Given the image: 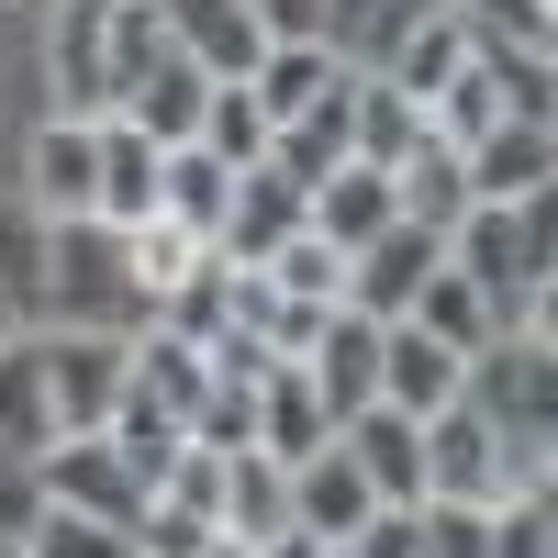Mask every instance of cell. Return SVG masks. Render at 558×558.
<instances>
[{
    "instance_id": "11",
    "label": "cell",
    "mask_w": 558,
    "mask_h": 558,
    "mask_svg": "<svg viewBox=\"0 0 558 558\" xmlns=\"http://www.w3.org/2000/svg\"><path fill=\"white\" fill-rule=\"evenodd\" d=\"M302 380L324 391L336 425H347V413H368V402H380V324L336 302V313H324V336H313V357H302Z\"/></svg>"
},
{
    "instance_id": "25",
    "label": "cell",
    "mask_w": 558,
    "mask_h": 558,
    "mask_svg": "<svg viewBox=\"0 0 558 558\" xmlns=\"http://www.w3.org/2000/svg\"><path fill=\"white\" fill-rule=\"evenodd\" d=\"M347 134H357V168H402L413 146H425V112H413L391 78H357V101H347Z\"/></svg>"
},
{
    "instance_id": "49",
    "label": "cell",
    "mask_w": 558,
    "mask_h": 558,
    "mask_svg": "<svg viewBox=\"0 0 558 558\" xmlns=\"http://www.w3.org/2000/svg\"><path fill=\"white\" fill-rule=\"evenodd\" d=\"M324 23H336V12H324Z\"/></svg>"
},
{
    "instance_id": "48",
    "label": "cell",
    "mask_w": 558,
    "mask_h": 558,
    "mask_svg": "<svg viewBox=\"0 0 558 558\" xmlns=\"http://www.w3.org/2000/svg\"><path fill=\"white\" fill-rule=\"evenodd\" d=\"M324 558H357V547H324Z\"/></svg>"
},
{
    "instance_id": "10",
    "label": "cell",
    "mask_w": 558,
    "mask_h": 558,
    "mask_svg": "<svg viewBox=\"0 0 558 558\" xmlns=\"http://www.w3.org/2000/svg\"><path fill=\"white\" fill-rule=\"evenodd\" d=\"M302 223H313L336 257H357L368 235H391V223H402V191H391V168H357V157H347L336 179H313V191H302Z\"/></svg>"
},
{
    "instance_id": "6",
    "label": "cell",
    "mask_w": 558,
    "mask_h": 558,
    "mask_svg": "<svg viewBox=\"0 0 558 558\" xmlns=\"http://www.w3.org/2000/svg\"><path fill=\"white\" fill-rule=\"evenodd\" d=\"M425 492L436 502H502V436H492V413L470 391L447 413H425Z\"/></svg>"
},
{
    "instance_id": "1",
    "label": "cell",
    "mask_w": 558,
    "mask_h": 558,
    "mask_svg": "<svg viewBox=\"0 0 558 558\" xmlns=\"http://www.w3.org/2000/svg\"><path fill=\"white\" fill-rule=\"evenodd\" d=\"M45 89L68 123H112V0H45Z\"/></svg>"
},
{
    "instance_id": "39",
    "label": "cell",
    "mask_w": 558,
    "mask_h": 558,
    "mask_svg": "<svg viewBox=\"0 0 558 558\" xmlns=\"http://www.w3.org/2000/svg\"><path fill=\"white\" fill-rule=\"evenodd\" d=\"M324 313H336V302H291V291H279V302H268V324H257V347L302 368V357H313V336H324Z\"/></svg>"
},
{
    "instance_id": "24",
    "label": "cell",
    "mask_w": 558,
    "mask_h": 558,
    "mask_svg": "<svg viewBox=\"0 0 558 558\" xmlns=\"http://www.w3.org/2000/svg\"><path fill=\"white\" fill-rule=\"evenodd\" d=\"M0 447H12V458L57 447V402H45V336H12V347H0Z\"/></svg>"
},
{
    "instance_id": "16",
    "label": "cell",
    "mask_w": 558,
    "mask_h": 558,
    "mask_svg": "<svg viewBox=\"0 0 558 558\" xmlns=\"http://www.w3.org/2000/svg\"><path fill=\"white\" fill-rule=\"evenodd\" d=\"M157 168H168V146H146V134L112 112L101 123V191H89V223H112V235L157 223Z\"/></svg>"
},
{
    "instance_id": "42",
    "label": "cell",
    "mask_w": 558,
    "mask_h": 558,
    "mask_svg": "<svg viewBox=\"0 0 558 558\" xmlns=\"http://www.w3.org/2000/svg\"><path fill=\"white\" fill-rule=\"evenodd\" d=\"M157 502H191V514H213V502H223V447H179V470H168Z\"/></svg>"
},
{
    "instance_id": "32",
    "label": "cell",
    "mask_w": 558,
    "mask_h": 558,
    "mask_svg": "<svg viewBox=\"0 0 558 558\" xmlns=\"http://www.w3.org/2000/svg\"><path fill=\"white\" fill-rule=\"evenodd\" d=\"M191 146H213L223 168H268V112L246 101V78H213V101H202V134Z\"/></svg>"
},
{
    "instance_id": "15",
    "label": "cell",
    "mask_w": 558,
    "mask_h": 558,
    "mask_svg": "<svg viewBox=\"0 0 558 558\" xmlns=\"http://www.w3.org/2000/svg\"><path fill=\"white\" fill-rule=\"evenodd\" d=\"M347 101H357V68H347L336 89H324L313 112H291V123L268 134V168L291 179V191H313V179H336V168L357 157V134H347Z\"/></svg>"
},
{
    "instance_id": "2",
    "label": "cell",
    "mask_w": 558,
    "mask_h": 558,
    "mask_svg": "<svg viewBox=\"0 0 558 558\" xmlns=\"http://www.w3.org/2000/svg\"><path fill=\"white\" fill-rule=\"evenodd\" d=\"M45 302H68V324H112L134 313V279H123V235L112 223H45ZM123 336V324H112Z\"/></svg>"
},
{
    "instance_id": "20",
    "label": "cell",
    "mask_w": 558,
    "mask_h": 558,
    "mask_svg": "<svg viewBox=\"0 0 558 558\" xmlns=\"http://www.w3.org/2000/svg\"><path fill=\"white\" fill-rule=\"evenodd\" d=\"M257 447L279 458V470H291V458H313V447H336V413H324V391L302 380L291 357L257 380Z\"/></svg>"
},
{
    "instance_id": "28",
    "label": "cell",
    "mask_w": 558,
    "mask_h": 558,
    "mask_svg": "<svg viewBox=\"0 0 558 558\" xmlns=\"http://www.w3.org/2000/svg\"><path fill=\"white\" fill-rule=\"evenodd\" d=\"M413 324H425L436 347H458V357H481V347L502 336V324H492V302H481V291H470V279H458V268H436L425 291H413Z\"/></svg>"
},
{
    "instance_id": "14",
    "label": "cell",
    "mask_w": 558,
    "mask_h": 558,
    "mask_svg": "<svg viewBox=\"0 0 558 558\" xmlns=\"http://www.w3.org/2000/svg\"><path fill=\"white\" fill-rule=\"evenodd\" d=\"M458 168H470V202H536L558 179V123H492Z\"/></svg>"
},
{
    "instance_id": "4",
    "label": "cell",
    "mask_w": 558,
    "mask_h": 558,
    "mask_svg": "<svg viewBox=\"0 0 558 558\" xmlns=\"http://www.w3.org/2000/svg\"><path fill=\"white\" fill-rule=\"evenodd\" d=\"M34 481H45L57 514L123 525V536H134V514H146V492H134V470L112 458V436H57V447H34Z\"/></svg>"
},
{
    "instance_id": "45",
    "label": "cell",
    "mask_w": 558,
    "mask_h": 558,
    "mask_svg": "<svg viewBox=\"0 0 558 558\" xmlns=\"http://www.w3.org/2000/svg\"><path fill=\"white\" fill-rule=\"evenodd\" d=\"M12 336H23V302H12V291H0V347H12Z\"/></svg>"
},
{
    "instance_id": "33",
    "label": "cell",
    "mask_w": 558,
    "mask_h": 558,
    "mask_svg": "<svg viewBox=\"0 0 558 558\" xmlns=\"http://www.w3.org/2000/svg\"><path fill=\"white\" fill-rule=\"evenodd\" d=\"M257 268H268V291H291V302H347V257L324 246L313 223H302V235H279Z\"/></svg>"
},
{
    "instance_id": "38",
    "label": "cell",
    "mask_w": 558,
    "mask_h": 558,
    "mask_svg": "<svg viewBox=\"0 0 558 558\" xmlns=\"http://www.w3.org/2000/svg\"><path fill=\"white\" fill-rule=\"evenodd\" d=\"M223 525L213 514H191V502H146V514H134V558H202Z\"/></svg>"
},
{
    "instance_id": "30",
    "label": "cell",
    "mask_w": 558,
    "mask_h": 558,
    "mask_svg": "<svg viewBox=\"0 0 558 558\" xmlns=\"http://www.w3.org/2000/svg\"><path fill=\"white\" fill-rule=\"evenodd\" d=\"M191 257H202V235H191V223H134V235H123V279H134V313H157V291H168V279H191Z\"/></svg>"
},
{
    "instance_id": "37",
    "label": "cell",
    "mask_w": 558,
    "mask_h": 558,
    "mask_svg": "<svg viewBox=\"0 0 558 558\" xmlns=\"http://www.w3.org/2000/svg\"><path fill=\"white\" fill-rule=\"evenodd\" d=\"M191 447H257V380H213L202 391V413H191Z\"/></svg>"
},
{
    "instance_id": "19",
    "label": "cell",
    "mask_w": 558,
    "mask_h": 558,
    "mask_svg": "<svg viewBox=\"0 0 558 558\" xmlns=\"http://www.w3.org/2000/svg\"><path fill=\"white\" fill-rule=\"evenodd\" d=\"M202 101H213V78H202V68L179 57V45H168V57H157L146 78H134V101H123V123L146 134V146H191V134H202Z\"/></svg>"
},
{
    "instance_id": "21",
    "label": "cell",
    "mask_w": 558,
    "mask_h": 558,
    "mask_svg": "<svg viewBox=\"0 0 558 558\" xmlns=\"http://www.w3.org/2000/svg\"><path fill=\"white\" fill-rule=\"evenodd\" d=\"M279 235H302V191H291L279 168H246V179H235V213H223V235H213V257L257 268Z\"/></svg>"
},
{
    "instance_id": "5",
    "label": "cell",
    "mask_w": 558,
    "mask_h": 558,
    "mask_svg": "<svg viewBox=\"0 0 558 558\" xmlns=\"http://www.w3.org/2000/svg\"><path fill=\"white\" fill-rule=\"evenodd\" d=\"M447 268V235L436 223H391V235H368L357 257H347V313H368V324H402L413 313V291Z\"/></svg>"
},
{
    "instance_id": "44",
    "label": "cell",
    "mask_w": 558,
    "mask_h": 558,
    "mask_svg": "<svg viewBox=\"0 0 558 558\" xmlns=\"http://www.w3.org/2000/svg\"><path fill=\"white\" fill-rule=\"evenodd\" d=\"M257 558H324V536H302V525H291V536H268Z\"/></svg>"
},
{
    "instance_id": "23",
    "label": "cell",
    "mask_w": 558,
    "mask_h": 558,
    "mask_svg": "<svg viewBox=\"0 0 558 558\" xmlns=\"http://www.w3.org/2000/svg\"><path fill=\"white\" fill-rule=\"evenodd\" d=\"M336 78H347V68H336V45H268V57L246 68V101H257V112H268V134H279L291 112H313Z\"/></svg>"
},
{
    "instance_id": "35",
    "label": "cell",
    "mask_w": 558,
    "mask_h": 558,
    "mask_svg": "<svg viewBox=\"0 0 558 558\" xmlns=\"http://www.w3.org/2000/svg\"><path fill=\"white\" fill-rule=\"evenodd\" d=\"M413 536H425V558H492V502H413Z\"/></svg>"
},
{
    "instance_id": "17",
    "label": "cell",
    "mask_w": 558,
    "mask_h": 558,
    "mask_svg": "<svg viewBox=\"0 0 558 558\" xmlns=\"http://www.w3.org/2000/svg\"><path fill=\"white\" fill-rule=\"evenodd\" d=\"M447 12V0H336V23H324V45H336V68H357V78H380L413 34H425Z\"/></svg>"
},
{
    "instance_id": "22",
    "label": "cell",
    "mask_w": 558,
    "mask_h": 558,
    "mask_svg": "<svg viewBox=\"0 0 558 558\" xmlns=\"http://www.w3.org/2000/svg\"><path fill=\"white\" fill-rule=\"evenodd\" d=\"M235 179H246V168H223L213 146H168V168H157V213H168V223H191V235L213 246V235H223V213H235Z\"/></svg>"
},
{
    "instance_id": "47",
    "label": "cell",
    "mask_w": 558,
    "mask_h": 558,
    "mask_svg": "<svg viewBox=\"0 0 558 558\" xmlns=\"http://www.w3.org/2000/svg\"><path fill=\"white\" fill-rule=\"evenodd\" d=\"M0 558H23V547H12V536H0Z\"/></svg>"
},
{
    "instance_id": "31",
    "label": "cell",
    "mask_w": 558,
    "mask_h": 558,
    "mask_svg": "<svg viewBox=\"0 0 558 558\" xmlns=\"http://www.w3.org/2000/svg\"><path fill=\"white\" fill-rule=\"evenodd\" d=\"M492 123H502V89H492V68L470 57V68H458V78L436 89V101H425V134H436V146H458V157H470V146H481Z\"/></svg>"
},
{
    "instance_id": "8",
    "label": "cell",
    "mask_w": 558,
    "mask_h": 558,
    "mask_svg": "<svg viewBox=\"0 0 558 558\" xmlns=\"http://www.w3.org/2000/svg\"><path fill=\"white\" fill-rule=\"evenodd\" d=\"M458 391H470V357H458V347H436L413 313L380 324V402H391V413H413V425H425V413H447Z\"/></svg>"
},
{
    "instance_id": "9",
    "label": "cell",
    "mask_w": 558,
    "mask_h": 558,
    "mask_svg": "<svg viewBox=\"0 0 558 558\" xmlns=\"http://www.w3.org/2000/svg\"><path fill=\"white\" fill-rule=\"evenodd\" d=\"M336 447L357 458L368 502H425V425H413V413L368 402V413H347V425H336Z\"/></svg>"
},
{
    "instance_id": "41",
    "label": "cell",
    "mask_w": 558,
    "mask_h": 558,
    "mask_svg": "<svg viewBox=\"0 0 558 558\" xmlns=\"http://www.w3.org/2000/svg\"><path fill=\"white\" fill-rule=\"evenodd\" d=\"M34 514H45V481H34V458H12V447H0V536H34Z\"/></svg>"
},
{
    "instance_id": "29",
    "label": "cell",
    "mask_w": 558,
    "mask_h": 558,
    "mask_svg": "<svg viewBox=\"0 0 558 558\" xmlns=\"http://www.w3.org/2000/svg\"><path fill=\"white\" fill-rule=\"evenodd\" d=\"M458 68H470V23H458V12H436V23H425V34H413V45H402V57H391L380 78L402 89V101H413V112H425V101H436V89H447Z\"/></svg>"
},
{
    "instance_id": "40",
    "label": "cell",
    "mask_w": 558,
    "mask_h": 558,
    "mask_svg": "<svg viewBox=\"0 0 558 558\" xmlns=\"http://www.w3.org/2000/svg\"><path fill=\"white\" fill-rule=\"evenodd\" d=\"M492 558H558L547 502H492Z\"/></svg>"
},
{
    "instance_id": "34",
    "label": "cell",
    "mask_w": 558,
    "mask_h": 558,
    "mask_svg": "<svg viewBox=\"0 0 558 558\" xmlns=\"http://www.w3.org/2000/svg\"><path fill=\"white\" fill-rule=\"evenodd\" d=\"M0 291L23 302V324L45 313V213L34 202H0Z\"/></svg>"
},
{
    "instance_id": "26",
    "label": "cell",
    "mask_w": 558,
    "mask_h": 558,
    "mask_svg": "<svg viewBox=\"0 0 558 558\" xmlns=\"http://www.w3.org/2000/svg\"><path fill=\"white\" fill-rule=\"evenodd\" d=\"M391 191H402V223H436V235H447V223L470 213V168H458V146H436V134H425V146L391 168Z\"/></svg>"
},
{
    "instance_id": "18",
    "label": "cell",
    "mask_w": 558,
    "mask_h": 558,
    "mask_svg": "<svg viewBox=\"0 0 558 558\" xmlns=\"http://www.w3.org/2000/svg\"><path fill=\"white\" fill-rule=\"evenodd\" d=\"M213 525L235 536V547L291 536V470H279L268 447H235V458H223V502H213Z\"/></svg>"
},
{
    "instance_id": "12",
    "label": "cell",
    "mask_w": 558,
    "mask_h": 558,
    "mask_svg": "<svg viewBox=\"0 0 558 558\" xmlns=\"http://www.w3.org/2000/svg\"><path fill=\"white\" fill-rule=\"evenodd\" d=\"M157 23H168V45H179L202 78H246V68L268 57V34H257L246 0H157Z\"/></svg>"
},
{
    "instance_id": "7",
    "label": "cell",
    "mask_w": 558,
    "mask_h": 558,
    "mask_svg": "<svg viewBox=\"0 0 558 558\" xmlns=\"http://www.w3.org/2000/svg\"><path fill=\"white\" fill-rule=\"evenodd\" d=\"M89 191H101V123H68V112H45V134L23 146V202L45 223H78Z\"/></svg>"
},
{
    "instance_id": "3",
    "label": "cell",
    "mask_w": 558,
    "mask_h": 558,
    "mask_svg": "<svg viewBox=\"0 0 558 558\" xmlns=\"http://www.w3.org/2000/svg\"><path fill=\"white\" fill-rule=\"evenodd\" d=\"M45 402H57V436H101L123 402V336L112 324H57L45 336Z\"/></svg>"
},
{
    "instance_id": "36",
    "label": "cell",
    "mask_w": 558,
    "mask_h": 558,
    "mask_svg": "<svg viewBox=\"0 0 558 558\" xmlns=\"http://www.w3.org/2000/svg\"><path fill=\"white\" fill-rule=\"evenodd\" d=\"M23 558H134V536H123V525H89V514H57V502H45L34 536H23Z\"/></svg>"
},
{
    "instance_id": "27",
    "label": "cell",
    "mask_w": 558,
    "mask_h": 558,
    "mask_svg": "<svg viewBox=\"0 0 558 558\" xmlns=\"http://www.w3.org/2000/svg\"><path fill=\"white\" fill-rule=\"evenodd\" d=\"M458 23H470L481 57H547L558 45V0H447Z\"/></svg>"
},
{
    "instance_id": "46",
    "label": "cell",
    "mask_w": 558,
    "mask_h": 558,
    "mask_svg": "<svg viewBox=\"0 0 558 558\" xmlns=\"http://www.w3.org/2000/svg\"><path fill=\"white\" fill-rule=\"evenodd\" d=\"M202 558H257V547H235V536H213V547H202Z\"/></svg>"
},
{
    "instance_id": "43",
    "label": "cell",
    "mask_w": 558,
    "mask_h": 558,
    "mask_svg": "<svg viewBox=\"0 0 558 558\" xmlns=\"http://www.w3.org/2000/svg\"><path fill=\"white\" fill-rule=\"evenodd\" d=\"M246 12H257L268 45H324V12H336V0H246Z\"/></svg>"
},
{
    "instance_id": "13",
    "label": "cell",
    "mask_w": 558,
    "mask_h": 558,
    "mask_svg": "<svg viewBox=\"0 0 558 558\" xmlns=\"http://www.w3.org/2000/svg\"><path fill=\"white\" fill-rule=\"evenodd\" d=\"M380 502H368V481H357V458L347 447H313V458H291V525L302 536H324V547H347Z\"/></svg>"
}]
</instances>
